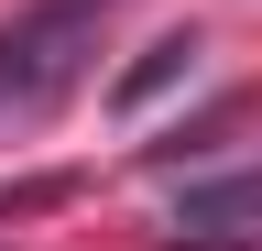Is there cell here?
<instances>
[{
    "label": "cell",
    "instance_id": "2",
    "mask_svg": "<svg viewBox=\"0 0 262 251\" xmlns=\"http://www.w3.org/2000/svg\"><path fill=\"white\" fill-rule=\"evenodd\" d=\"M251 240H262V164L186 186L175 218H164V251H251Z\"/></svg>",
    "mask_w": 262,
    "mask_h": 251
},
{
    "label": "cell",
    "instance_id": "1",
    "mask_svg": "<svg viewBox=\"0 0 262 251\" xmlns=\"http://www.w3.org/2000/svg\"><path fill=\"white\" fill-rule=\"evenodd\" d=\"M98 33H110V0H33L11 33H0V142L44 131V120L88 87Z\"/></svg>",
    "mask_w": 262,
    "mask_h": 251
},
{
    "label": "cell",
    "instance_id": "4",
    "mask_svg": "<svg viewBox=\"0 0 262 251\" xmlns=\"http://www.w3.org/2000/svg\"><path fill=\"white\" fill-rule=\"evenodd\" d=\"M110 11H120V0H110Z\"/></svg>",
    "mask_w": 262,
    "mask_h": 251
},
{
    "label": "cell",
    "instance_id": "3",
    "mask_svg": "<svg viewBox=\"0 0 262 251\" xmlns=\"http://www.w3.org/2000/svg\"><path fill=\"white\" fill-rule=\"evenodd\" d=\"M186 77H196V33H153V44H142V55L120 66V87H110V109H153L164 87H186Z\"/></svg>",
    "mask_w": 262,
    "mask_h": 251
}]
</instances>
